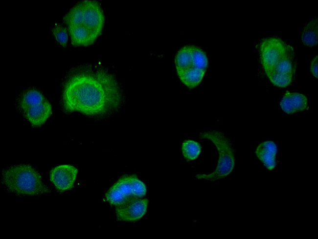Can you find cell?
I'll use <instances>...</instances> for the list:
<instances>
[{"label":"cell","instance_id":"1","mask_svg":"<svg viewBox=\"0 0 318 239\" xmlns=\"http://www.w3.org/2000/svg\"><path fill=\"white\" fill-rule=\"evenodd\" d=\"M62 96L66 112H77L92 117L117 111L124 101L116 77L104 67L91 64L69 72L63 83Z\"/></svg>","mask_w":318,"mask_h":239},{"label":"cell","instance_id":"2","mask_svg":"<svg viewBox=\"0 0 318 239\" xmlns=\"http://www.w3.org/2000/svg\"><path fill=\"white\" fill-rule=\"evenodd\" d=\"M259 53L262 67L272 84L285 87L292 83L296 60L291 45L278 38H267L260 43Z\"/></svg>","mask_w":318,"mask_h":239},{"label":"cell","instance_id":"3","mask_svg":"<svg viewBox=\"0 0 318 239\" xmlns=\"http://www.w3.org/2000/svg\"><path fill=\"white\" fill-rule=\"evenodd\" d=\"M64 21L72 45L87 46L93 43L101 35L105 17L97 1L84 0L72 7L65 16Z\"/></svg>","mask_w":318,"mask_h":239},{"label":"cell","instance_id":"4","mask_svg":"<svg viewBox=\"0 0 318 239\" xmlns=\"http://www.w3.org/2000/svg\"><path fill=\"white\" fill-rule=\"evenodd\" d=\"M1 181L9 191L18 195L35 196L50 192L39 172L28 164L15 165L5 170Z\"/></svg>","mask_w":318,"mask_h":239},{"label":"cell","instance_id":"5","mask_svg":"<svg viewBox=\"0 0 318 239\" xmlns=\"http://www.w3.org/2000/svg\"><path fill=\"white\" fill-rule=\"evenodd\" d=\"M199 136L200 138L209 140L213 143L217 150L218 159L213 172L197 174L195 178L214 181L226 177L233 171L235 165L234 154L229 140L223 133L216 130L201 132Z\"/></svg>","mask_w":318,"mask_h":239},{"label":"cell","instance_id":"6","mask_svg":"<svg viewBox=\"0 0 318 239\" xmlns=\"http://www.w3.org/2000/svg\"><path fill=\"white\" fill-rule=\"evenodd\" d=\"M19 107L26 119L34 127L44 124L52 114V107L38 90L29 89L20 97Z\"/></svg>","mask_w":318,"mask_h":239},{"label":"cell","instance_id":"7","mask_svg":"<svg viewBox=\"0 0 318 239\" xmlns=\"http://www.w3.org/2000/svg\"><path fill=\"white\" fill-rule=\"evenodd\" d=\"M146 191L144 183L136 175H125L109 189L105 197L109 203L117 206L131 197H143Z\"/></svg>","mask_w":318,"mask_h":239},{"label":"cell","instance_id":"8","mask_svg":"<svg viewBox=\"0 0 318 239\" xmlns=\"http://www.w3.org/2000/svg\"><path fill=\"white\" fill-rule=\"evenodd\" d=\"M175 63L177 71L192 69L205 71L208 60L204 52L198 47L186 45L177 52Z\"/></svg>","mask_w":318,"mask_h":239},{"label":"cell","instance_id":"9","mask_svg":"<svg viewBox=\"0 0 318 239\" xmlns=\"http://www.w3.org/2000/svg\"><path fill=\"white\" fill-rule=\"evenodd\" d=\"M148 200L139 197H131L117 205L115 213L121 220L134 221L142 217L146 213Z\"/></svg>","mask_w":318,"mask_h":239},{"label":"cell","instance_id":"10","mask_svg":"<svg viewBox=\"0 0 318 239\" xmlns=\"http://www.w3.org/2000/svg\"><path fill=\"white\" fill-rule=\"evenodd\" d=\"M78 170L72 165L64 164L53 168L50 173V179L59 191L71 189L76 180Z\"/></svg>","mask_w":318,"mask_h":239},{"label":"cell","instance_id":"11","mask_svg":"<svg viewBox=\"0 0 318 239\" xmlns=\"http://www.w3.org/2000/svg\"><path fill=\"white\" fill-rule=\"evenodd\" d=\"M281 109L287 114H292L308 109L306 97L299 93L287 92L280 102Z\"/></svg>","mask_w":318,"mask_h":239},{"label":"cell","instance_id":"12","mask_svg":"<svg viewBox=\"0 0 318 239\" xmlns=\"http://www.w3.org/2000/svg\"><path fill=\"white\" fill-rule=\"evenodd\" d=\"M277 145L272 141H266L260 143L255 150V154L265 167L273 170L276 166Z\"/></svg>","mask_w":318,"mask_h":239},{"label":"cell","instance_id":"13","mask_svg":"<svg viewBox=\"0 0 318 239\" xmlns=\"http://www.w3.org/2000/svg\"><path fill=\"white\" fill-rule=\"evenodd\" d=\"M205 70L200 69H187L177 71L182 83L191 88L196 87L202 81Z\"/></svg>","mask_w":318,"mask_h":239},{"label":"cell","instance_id":"14","mask_svg":"<svg viewBox=\"0 0 318 239\" xmlns=\"http://www.w3.org/2000/svg\"><path fill=\"white\" fill-rule=\"evenodd\" d=\"M317 19L311 20L302 31L301 41L303 43L308 46H313L317 44Z\"/></svg>","mask_w":318,"mask_h":239},{"label":"cell","instance_id":"15","mask_svg":"<svg viewBox=\"0 0 318 239\" xmlns=\"http://www.w3.org/2000/svg\"><path fill=\"white\" fill-rule=\"evenodd\" d=\"M182 150L184 158L191 160L199 156L201 152V147L198 142L192 140H186L182 144Z\"/></svg>","mask_w":318,"mask_h":239},{"label":"cell","instance_id":"16","mask_svg":"<svg viewBox=\"0 0 318 239\" xmlns=\"http://www.w3.org/2000/svg\"><path fill=\"white\" fill-rule=\"evenodd\" d=\"M68 30L60 23L55 24L52 29V33L58 43L65 47L68 41Z\"/></svg>","mask_w":318,"mask_h":239},{"label":"cell","instance_id":"17","mask_svg":"<svg viewBox=\"0 0 318 239\" xmlns=\"http://www.w3.org/2000/svg\"><path fill=\"white\" fill-rule=\"evenodd\" d=\"M318 56H316L315 58L312 60L310 70L311 72L314 77L317 78L318 77Z\"/></svg>","mask_w":318,"mask_h":239}]
</instances>
